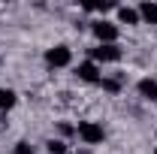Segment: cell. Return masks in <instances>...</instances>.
I'll return each mask as SVG.
<instances>
[{
    "instance_id": "6da1fadb",
    "label": "cell",
    "mask_w": 157,
    "mask_h": 154,
    "mask_svg": "<svg viewBox=\"0 0 157 154\" xmlns=\"http://www.w3.org/2000/svg\"><path fill=\"white\" fill-rule=\"evenodd\" d=\"M76 133H78V139H82L85 145H100V142H103V136H106L97 121H82V124L76 127Z\"/></svg>"
},
{
    "instance_id": "7a4b0ae2",
    "label": "cell",
    "mask_w": 157,
    "mask_h": 154,
    "mask_svg": "<svg viewBox=\"0 0 157 154\" xmlns=\"http://www.w3.org/2000/svg\"><path fill=\"white\" fill-rule=\"evenodd\" d=\"M94 37L100 39V45H118V27L112 21H94Z\"/></svg>"
},
{
    "instance_id": "3957f363",
    "label": "cell",
    "mask_w": 157,
    "mask_h": 154,
    "mask_svg": "<svg viewBox=\"0 0 157 154\" xmlns=\"http://www.w3.org/2000/svg\"><path fill=\"white\" fill-rule=\"evenodd\" d=\"M70 60H73L70 45H55V48L45 52V64L48 67H70Z\"/></svg>"
},
{
    "instance_id": "277c9868",
    "label": "cell",
    "mask_w": 157,
    "mask_h": 154,
    "mask_svg": "<svg viewBox=\"0 0 157 154\" xmlns=\"http://www.w3.org/2000/svg\"><path fill=\"white\" fill-rule=\"evenodd\" d=\"M91 58L100 64H115V60H121V48L118 45H97V48H91Z\"/></svg>"
},
{
    "instance_id": "5b68a950",
    "label": "cell",
    "mask_w": 157,
    "mask_h": 154,
    "mask_svg": "<svg viewBox=\"0 0 157 154\" xmlns=\"http://www.w3.org/2000/svg\"><path fill=\"white\" fill-rule=\"evenodd\" d=\"M78 79H82V82H91V85H100V70H97V64H94V60H85V64H78Z\"/></svg>"
},
{
    "instance_id": "8992f818",
    "label": "cell",
    "mask_w": 157,
    "mask_h": 154,
    "mask_svg": "<svg viewBox=\"0 0 157 154\" xmlns=\"http://www.w3.org/2000/svg\"><path fill=\"white\" fill-rule=\"evenodd\" d=\"M136 91L142 100H148V103H157V79H139Z\"/></svg>"
},
{
    "instance_id": "52a82bcc",
    "label": "cell",
    "mask_w": 157,
    "mask_h": 154,
    "mask_svg": "<svg viewBox=\"0 0 157 154\" xmlns=\"http://www.w3.org/2000/svg\"><path fill=\"white\" fill-rule=\"evenodd\" d=\"M118 18H121V24H139V9H133V6H118Z\"/></svg>"
},
{
    "instance_id": "ba28073f",
    "label": "cell",
    "mask_w": 157,
    "mask_h": 154,
    "mask_svg": "<svg viewBox=\"0 0 157 154\" xmlns=\"http://www.w3.org/2000/svg\"><path fill=\"white\" fill-rule=\"evenodd\" d=\"M139 18H142V21H148V24H157V3L145 0V3L139 6Z\"/></svg>"
},
{
    "instance_id": "9c48e42d",
    "label": "cell",
    "mask_w": 157,
    "mask_h": 154,
    "mask_svg": "<svg viewBox=\"0 0 157 154\" xmlns=\"http://www.w3.org/2000/svg\"><path fill=\"white\" fill-rule=\"evenodd\" d=\"M15 100H18V97H15L12 88H0V109H3V112H6V109H12V106H15Z\"/></svg>"
},
{
    "instance_id": "30bf717a",
    "label": "cell",
    "mask_w": 157,
    "mask_h": 154,
    "mask_svg": "<svg viewBox=\"0 0 157 154\" xmlns=\"http://www.w3.org/2000/svg\"><path fill=\"white\" fill-rule=\"evenodd\" d=\"M100 85H103V91H109V94H118V91H121V79H100Z\"/></svg>"
},
{
    "instance_id": "8fae6325",
    "label": "cell",
    "mask_w": 157,
    "mask_h": 154,
    "mask_svg": "<svg viewBox=\"0 0 157 154\" xmlns=\"http://www.w3.org/2000/svg\"><path fill=\"white\" fill-rule=\"evenodd\" d=\"M48 154H67V145H63L60 139H52V142H48Z\"/></svg>"
},
{
    "instance_id": "7c38bea8",
    "label": "cell",
    "mask_w": 157,
    "mask_h": 154,
    "mask_svg": "<svg viewBox=\"0 0 157 154\" xmlns=\"http://www.w3.org/2000/svg\"><path fill=\"white\" fill-rule=\"evenodd\" d=\"M15 154H33V145L30 142H18L15 145Z\"/></svg>"
},
{
    "instance_id": "4fadbf2b",
    "label": "cell",
    "mask_w": 157,
    "mask_h": 154,
    "mask_svg": "<svg viewBox=\"0 0 157 154\" xmlns=\"http://www.w3.org/2000/svg\"><path fill=\"white\" fill-rule=\"evenodd\" d=\"M154 154H157V151H154Z\"/></svg>"
}]
</instances>
